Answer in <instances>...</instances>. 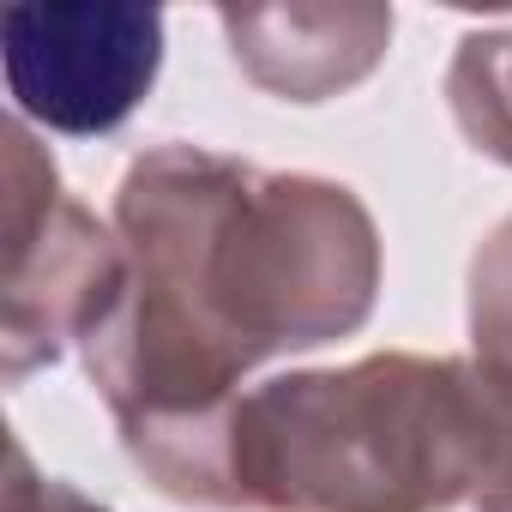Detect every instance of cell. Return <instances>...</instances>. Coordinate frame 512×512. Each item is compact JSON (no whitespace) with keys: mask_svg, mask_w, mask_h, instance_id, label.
Here are the masks:
<instances>
[{"mask_svg":"<svg viewBox=\"0 0 512 512\" xmlns=\"http://www.w3.org/2000/svg\"><path fill=\"white\" fill-rule=\"evenodd\" d=\"M115 235L127 272L79 356L145 482L205 506L241 380L368 326L380 229L344 181L151 145L115 187Z\"/></svg>","mask_w":512,"mask_h":512,"instance_id":"obj_1","label":"cell"},{"mask_svg":"<svg viewBox=\"0 0 512 512\" xmlns=\"http://www.w3.org/2000/svg\"><path fill=\"white\" fill-rule=\"evenodd\" d=\"M506 464V410L458 356L380 350L247 386L211 452L205 512H452Z\"/></svg>","mask_w":512,"mask_h":512,"instance_id":"obj_2","label":"cell"},{"mask_svg":"<svg viewBox=\"0 0 512 512\" xmlns=\"http://www.w3.org/2000/svg\"><path fill=\"white\" fill-rule=\"evenodd\" d=\"M127 272L121 235L103 229L55 175L25 121H7V380L61 362L109 314Z\"/></svg>","mask_w":512,"mask_h":512,"instance_id":"obj_3","label":"cell"},{"mask_svg":"<svg viewBox=\"0 0 512 512\" xmlns=\"http://www.w3.org/2000/svg\"><path fill=\"white\" fill-rule=\"evenodd\" d=\"M0 67L25 121L49 133H115L163 67V13L151 7H13L0 19Z\"/></svg>","mask_w":512,"mask_h":512,"instance_id":"obj_4","label":"cell"},{"mask_svg":"<svg viewBox=\"0 0 512 512\" xmlns=\"http://www.w3.org/2000/svg\"><path fill=\"white\" fill-rule=\"evenodd\" d=\"M217 25L235 67L284 103H326L362 85L392 43L386 7H229Z\"/></svg>","mask_w":512,"mask_h":512,"instance_id":"obj_5","label":"cell"},{"mask_svg":"<svg viewBox=\"0 0 512 512\" xmlns=\"http://www.w3.org/2000/svg\"><path fill=\"white\" fill-rule=\"evenodd\" d=\"M446 103L458 133L512 169V31H470L446 67Z\"/></svg>","mask_w":512,"mask_h":512,"instance_id":"obj_6","label":"cell"},{"mask_svg":"<svg viewBox=\"0 0 512 512\" xmlns=\"http://www.w3.org/2000/svg\"><path fill=\"white\" fill-rule=\"evenodd\" d=\"M470 368L512 404V217H500L470 260Z\"/></svg>","mask_w":512,"mask_h":512,"instance_id":"obj_7","label":"cell"},{"mask_svg":"<svg viewBox=\"0 0 512 512\" xmlns=\"http://www.w3.org/2000/svg\"><path fill=\"white\" fill-rule=\"evenodd\" d=\"M7 512H109L97 506L91 494H79L73 482H55V476H37L31 452L13 440V476H7Z\"/></svg>","mask_w":512,"mask_h":512,"instance_id":"obj_8","label":"cell"}]
</instances>
